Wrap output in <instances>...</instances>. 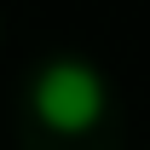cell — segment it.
<instances>
[{"mask_svg": "<svg viewBox=\"0 0 150 150\" xmlns=\"http://www.w3.org/2000/svg\"><path fill=\"white\" fill-rule=\"evenodd\" d=\"M98 104H104V93H98V75L93 69H81V64H52V69L40 75V115H46L58 133L93 127Z\"/></svg>", "mask_w": 150, "mask_h": 150, "instance_id": "cell-1", "label": "cell"}]
</instances>
